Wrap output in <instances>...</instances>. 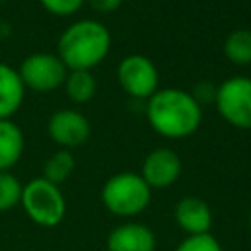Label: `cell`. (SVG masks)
Segmentation results:
<instances>
[{"instance_id": "6da1fadb", "label": "cell", "mask_w": 251, "mask_h": 251, "mask_svg": "<svg viewBox=\"0 0 251 251\" xmlns=\"http://www.w3.org/2000/svg\"><path fill=\"white\" fill-rule=\"evenodd\" d=\"M145 118L155 133L165 139L192 137L204 120V108L190 90L163 86L145 100Z\"/></svg>"}, {"instance_id": "7a4b0ae2", "label": "cell", "mask_w": 251, "mask_h": 251, "mask_svg": "<svg viewBox=\"0 0 251 251\" xmlns=\"http://www.w3.org/2000/svg\"><path fill=\"white\" fill-rule=\"evenodd\" d=\"M112 33L94 18L71 22L59 35L57 55L69 71H92L110 53Z\"/></svg>"}, {"instance_id": "3957f363", "label": "cell", "mask_w": 251, "mask_h": 251, "mask_svg": "<svg viewBox=\"0 0 251 251\" xmlns=\"http://www.w3.org/2000/svg\"><path fill=\"white\" fill-rule=\"evenodd\" d=\"M151 194L153 190L139 173L122 171L106 178L100 188V202L112 216L133 220L147 210L151 204Z\"/></svg>"}, {"instance_id": "277c9868", "label": "cell", "mask_w": 251, "mask_h": 251, "mask_svg": "<svg viewBox=\"0 0 251 251\" xmlns=\"http://www.w3.org/2000/svg\"><path fill=\"white\" fill-rule=\"evenodd\" d=\"M20 206L25 216L39 227H55L67 214V200L61 186L45 180L43 176L29 178L22 188Z\"/></svg>"}, {"instance_id": "5b68a950", "label": "cell", "mask_w": 251, "mask_h": 251, "mask_svg": "<svg viewBox=\"0 0 251 251\" xmlns=\"http://www.w3.org/2000/svg\"><path fill=\"white\" fill-rule=\"evenodd\" d=\"M214 106L227 126L251 129V76L233 75L224 78L216 86Z\"/></svg>"}, {"instance_id": "8992f818", "label": "cell", "mask_w": 251, "mask_h": 251, "mask_svg": "<svg viewBox=\"0 0 251 251\" xmlns=\"http://www.w3.org/2000/svg\"><path fill=\"white\" fill-rule=\"evenodd\" d=\"M69 69L59 59L57 53L51 51H35L29 53L18 67V75L25 86V90L47 94L63 88Z\"/></svg>"}, {"instance_id": "52a82bcc", "label": "cell", "mask_w": 251, "mask_h": 251, "mask_svg": "<svg viewBox=\"0 0 251 251\" xmlns=\"http://www.w3.org/2000/svg\"><path fill=\"white\" fill-rule=\"evenodd\" d=\"M116 78L120 88L131 100H149L159 88V69L157 65L141 53L126 55L116 71Z\"/></svg>"}, {"instance_id": "ba28073f", "label": "cell", "mask_w": 251, "mask_h": 251, "mask_svg": "<svg viewBox=\"0 0 251 251\" xmlns=\"http://www.w3.org/2000/svg\"><path fill=\"white\" fill-rule=\"evenodd\" d=\"M47 135L61 149H75L88 141L90 122L76 108H61L47 120Z\"/></svg>"}, {"instance_id": "9c48e42d", "label": "cell", "mask_w": 251, "mask_h": 251, "mask_svg": "<svg viewBox=\"0 0 251 251\" xmlns=\"http://www.w3.org/2000/svg\"><path fill=\"white\" fill-rule=\"evenodd\" d=\"M182 173V159L175 149L155 147L149 151L141 163V178L151 190L173 186Z\"/></svg>"}, {"instance_id": "30bf717a", "label": "cell", "mask_w": 251, "mask_h": 251, "mask_svg": "<svg viewBox=\"0 0 251 251\" xmlns=\"http://www.w3.org/2000/svg\"><path fill=\"white\" fill-rule=\"evenodd\" d=\"M173 218H175V224L178 226V229H182L186 235L210 233L212 224H214V214H212L210 204L204 198L192 196V194L182 196L175 204Z\"/></svg>"}, {"instance_id": "8fae6325", "label": "cell", "mask_w": 251, "mask_h": 251, "mask_svg": "<svg viewBox=\"0 0 251 251\" xmlns=\"http://www.w3.org/2000/svg\"><path fill=\"white\" fill-rule=\"evenodd\" d=\"M155 231L135 220H127L116 226L106 237V251H155Z\"/></svg>"}, {"instance_id": "7c38bea8", "label": "cell", "mask_w": 251, "mask_h": 251, "mask_svg": "<svg viewBox=\"0 0 251 251\" xmlns=\"http://www.w3.org/2000/svg\"><path fill=\"white\" fill-rule=\"evenodd\" d=\"M25 86L14 69L8 63L0 61V120H12L24 104Z\"/></svg>"}, {"instance_id": "4fadbf2b", "label": "cell", "mask_w": 251, "mask_h": 251, "mask_svg": "<svg viewBox=\"0 0 251 251\" xmlns=\"http://www.w3.org/2000/svg\"><path fill=\"white\" fill-rule=\"evenodd\" d=\"M25 149L22 127L14 120H0V171H12Z\"/></svg>"}, {"instance_id": "5bb4252c", "label": "cell", "mask_w": 251, "mask_h": 251, "mask_svg": "<svg viewBox=\"0 0 251 251\" xmlns=\"http://www.w3.org/2000/svg\"><path fill=\"white\" fill-rule=\"evenodd\" d=\"M96 86L98 84L92 71H69L63 82V90L67 98L76 106L88 104L96 96Z\"/></svg>"}, {"instance_id": "9a60e30c", "label": "cell", "mask_w": 251, "mask_h": 251, "mask_svg": "<svg viewBox=\"0 0 251 251\" xmlns=\"http://www.w3.org/2000/svg\"><path fill=\"white\" fill-rule=\"evenodd\" d=\"M224 57L235 67H249L251 65V29L239 27L226 35L222 43Z\"/></svg>"}, {"instance_id": "2e32d148", "label": "cell", "mask_w": 251, "mask_h": 251, "mask_svg": "<svg viewBox=\"0 0 251 251\" xmlns=\"http://www.w3.org/2000/svg\"><path fill=\"white\" fill-rule=\"evenodd\" d=\"M75 155H73V151H69V149H57V151H53L49 157H47V161L43 163V178L45 180H49V182H53V184H57V186H61L65 180H69V176L73 175V171H75Z\"/></svg>"}, {"instance_id": "e0dca14e", "label": "cell", "mask_w": 251, "mask_h": 251, "mask_svg": "<svg viewBox=\"0 0 251 251\" xmlns=\"http://www.w3.org/2000/svg\"><path fill=\"white\" fill-rule=\"evenodd\" d=\"M24 184L12 171H0V212H8L20 204Z\"/></svg>"}, {"instance_id": "ac0fdd59", "label": "cell", "mask_w": 251, "mask_h": 251, "mask_svg": "<svg viewBox=\"0 0 251 251\" xmlns=\"http://www.w3.org/2000/svg\"><path fill=\"white\" fill-rule=\"evenodd\" d=\"M175 251H224L220 239L210 231V233H198V235H186Z\"/></svg>"}, {"instance_id": "d6986e66", "label": "cell", "mask_w": 251, "mask_h": 251, "mask_svg": "<svg viewBox=\"0 0 251 251\" xmlns=\"http://www.w3.org/2000/svg\"><path fill=\"white\" fill-rule=\"evenodd\" d=\"M41 8L57 18H69L80 12L86 4V0H39Z\"/></svg>"}, {"instance_id": "ffe728a7", "label": "cell", "mask_w": 251, "mask_h": 251, "mask_svg": "<svg viewBox=\"0 0 251 251\" xmlns=\"http://www.w3.org/2000/svg\"><path fill=\"white\" fill-rule=\"evenodd\" d=\"M216 86H218V84H214V82H210V80H200V82L194 84V88H192L190 92H192V96L196 98V102L204 108L206 104H214Z\"/></svg>"}, {"instance_id": "44dd1931", "label": "cell", "mask_w": 251, "mask_h": 251, "mask_svg": "<svg viewBox=\"0 0 251 251\" xmlns=\"http://www.w3.org/2000/svg\"><path fill=\"white\" fill-rule=\"evenodd\" d=\"M86 4L90 6L92 12L106 16V14H114V12H118V10L122 8L124 0H86Z\"/></svg>"}, {"instance_id": "7402d4cb", "label": "cell", "mask_w": 251, "mask_h": 251, "mask_svg": "<svg viewBox=\"0 0 251 251\" xmlns=\"http://www.w3.org/2000/svg\"><path fill=\"white\" fill-rule=\"evenodd\" d=\"M249 227H251V212H249Z\"/></svg>"}]
</instances>
